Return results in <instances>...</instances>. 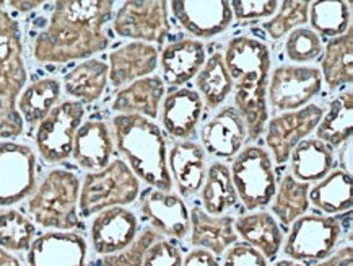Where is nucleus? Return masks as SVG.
Wrapping results in <instances>:
<instances>
[{
  "mask_svg": "<svg viewBox=\"0 0 353 266\" xmlns=\"http://www.w3.org/2000/svg\"><path fill=\"white\" fill-rule=\"evenodd\" d=\"M111 0H61L33 43V56L41 64H67L88 59L110 46L105 26L111 20Z\"/></svg>",
  "mask_w": 353,
  "mask_h": 266,
  "instance_id": "obj_1",
  "label": "nucleus"
},
{
  "mask_svg": "<svg viewBox=\"0 0 353 266\" xmlns=\"http://www.w3.org/2000/svg\"><path fill=\"white\" fill-rule=\"evenodd\" d=\"M223 61L233 82V108L246 126L249 141H259L269 121L270 49L254 36H234L226 44Z\"/></svg>",
  "mask_w": 353,
  "mask_h": 266,
  "instance_id": "obj_2",
  "label": "nucleus"
},
{
  "mask_svg": "<svg viewBox=\"0 0 353 266\" xmlns=\"http://www.w3.org/2000/svg\"><path fill=\"white\" fill-rule=\"evenodd\" d=\"M111 131L116 149L135 177L160 191L173 189L166 139L155 121L139 115H116Z\"/></svg>",
  "mask_w": 353,
  "mask_h": 266,
  "instance_id": "obj_3",
  "label": "nucleus"
},
{
  "mask_svg": "<svg viewBox=\"0 0 353 266\" xmlns=\"http://www.w3.org/2000/svg\"><path fill=\"white\" fill-rule=\"evenodd\" d=\"M3 6L0 2V141L23 134L17 100L28 79L20 25Z\"/></svg>",
  "mask_w": 353,
  "mask_h": 266,
  "instance_id": "obj_4",
  "label": "nucleus"
},
{
  "mask_svg": "<svg viewBox=\"0 0 353 266\" xmlns=\"http://www.w3.org/2000/svg\"><path fill=\"white\" fill-rule=\"evenodd\" d=\"M79 177L70 170L54 169L31 195L28 213L41 227L72 232V229L83 227L79 214Z\"/></svg>",
  "mask_w": 353,
  "mask_h": 266,
  "instance_id": "obj_5",
  "label": "nucleus"
},
{
  "mask_svg": "<svg viewBox=\"0 0 353 266\" xmlns=\"http://www.w3.org/2000/svg\"><path fill=\"white\" fill-rule=\"evenodd\" d=\"M140 195V180L122 159L111 160L103 170L88 172L80 184L79 214L92 218L110 207L128 205Z\"/></svg>",
  "mask_w": 353,
  "mask_h": 266,
  "instance_id": "obj_6",
  "label": "nucleus"
},
{
  "mask_svg": "<svg viewBox=\"0 0 353 266\" xmlns=\"http://www.w3.org/2000/svg\"><path fill=\"white\" fill-rule=\"evenodd\" d=\"M230 173L238 200L249 213L270 205L277 189L274 162L269 152L259 146H246L234 157Z\"/></svg>",
  "mask_w": 353,
  "mask_h": 266,
  "instance_id": "obj_7",
  "label": "nucleus"
},
{
  "mask_svg": "<svg viewBox=\"0 0 353 266\" xmlns=\"http://www.w3.org/2000/svg\"><path fill=\"white\" fill-rule=\"evenodd\" d=\"M318 67L283 64L270 70L267 85V106L274 113L296 111L310 105L323 92Z\"/></svg>",
  "mask_w": 353,
  "mask_h": 266,
  "instance_id": "obj_8",
  "label": "nucleus"
},
{
  "mask_svg": "<svg viewBox=\"0 0 353 266\" xmlns=\"http://www.w3.org/2000/svg\"><path fill=\"white\" fill-rule=\"evenodd\" d=\"M341 234L342 225L334 216H301L283 238V254L298 263L321 261L332 254Z\"/></svg>",
  "mask_w": 353,
  "mask_h": 266,
  "instance_id": "obj_9",
  "label": "nucleus"
},
{
  "mask_svg": "<svg viewBox=\"0 0 353 266\" xmlns=\"http://www.w3.org/2000/svg\"><path fill=\"white\" fill-rule=\"evenodd\" d=\"M166 0H129L112 18V30L130 41L163 44L170 36L171 23Z\"/></svg>",
  "mask_w": 353,
  "mask_h": 266,
  "instance_id": "obj_10",
  "label": "nucleus"
},
{
  "mask_svg": "<svg viewBox=\"0 0 353 266\" xmlns=\"http://www.w3.org/2000/svg\"><path fill=\"white\" fill-rule=\"evenodd\" d=\"M85 106L75 100H64L54 108L36 128L34 142L46 164H61L72 157L77 131L83 124Z\"/></svg>",
  "mask_w": 353,
  "mask_h": 266,
  "instance_id": "obj_11",
  "label": "nucleus"
},
{
  "mask_svg": "<svg viewBox=\"0 0 353 266\" xmlns=\"http://www.w3.org/2000/svg\"><path fill=\"white\" fill-rule=\"evenodd\" d=\"M323 115V106L310 103L301 110L280 113L267 121L262 136L275 164H287L293 149L314 133Z\"/></svg>",
  "mask_w": 353,
  "mask_h": 266,
  "instance_id": "obj_12",
  "label": "nucleus"
},
{
  "mask_svg": "<svg viewBox=\"0 0 353 266\" xmlns=\"http://www.w3.org/2000/svg\"><path fill=\"white\" fill-rule=\"evenodd\" d=\"M36 189V157L25 144L0 141V206L26 200Z\"/></svg>",
  "mask_w": 353,
  "mask_h": 266,
  "instance_id": "obj_13",
  "label": "nucleus"
},
{
  "mask_svg": "<svg viewBox=\"0 0 353 266\" xmlns=\"http://www.w3.org/2000/svg\"><path fill=\"white\" fill-rule=\"evenodd\" d=\"M168 8L185 33L197 41L225 33L233 23L228 0H173Z\"/></svg>",
  "mask_w": 353,
  "mask_h": 266,
  "instance_id": "obj_14",
  "label": "nucleus"
},
{
  "mask_svg": "<svg viewBox=\"0 0 353 266\" xmlns=\"http://www.w3.org/2000/svg\"><path fill=\"white\" fill-rule=\"evenodd\" d=\"M88 245L77 232L52 231L36 237L26 255L28 266H87Z\"/></svg>",
  "mask_w": 353,
  "mask_h": 266,
  "instance_id": "obj_15",
  "label": "nucleus"
},
{
  "mask_svg": "<svg viewBox=\"0 0 353 266\" xmlns=\"http://www.w3.org/2000/svg\"><path fill=\"white\" fill-rule=\"evenodd\" d=\"M140 211L157 232L171 238L183 240L191 229L188 206L183 198L171 191L148 188L140 201Z\"/></svg>",
  "mask_w": 353,
  "mask_h": 266,
  "instance_id": "obj_16",
  "label": "nucleus"
},
{
  "mask_svg": "<svg viewBox=\"0 0 353 266\" xmlns=\"http://www.w3.org/2000/svg\"><path fill=\"white\" fill-rule=\"evenodd\" d=\"M139 219L128 207H110L93 219L90 240L98 255H112L121 251L137 237Z\"/></svg>",
  "mask_w": 353,
  "mask_h": 266,
  "instance_id": "obj_17",
  "label": "nucleus"
},
{
  "mask_svg": "<svg viewBox=\"0 0 353 266\" xmlns=\"http://www.w3.org/2000/svg\"><path fill=\"white\" fill-rule=\"evenodd\" d=\"M246 139V126L233 106L220 108L201 131L203 151L221 160L234 159L241 152Z\"/></svg>",
  "mask_w": 353,
  "mask_h": 266,
  "instance_id": "obj_18",
  "label": "nucleus"
},
{
  "mask_svg": "<svg viewBox=\"0 0 353 266\" xmlns=\"http://www.w3.org/2000/svg\"><path fill=\"white\" fill-rule=\"evenodd\" d=\"M203 115V103L194 88L181 87L166 95L160 106V121L170 137L191 141Z\"/></svg>",
  "mask_w": 353,
  "mask_h": 266,
  "instance_id": "obj_19",
  "label": "nucleus"
},
{
  "mask_svg": "<svg viewBox=\"0 0 353 266\" xmlns=\"http://www.w3.org/2000/svg\"><path fill=\"white\" fill-rule=\"evenodd\" d=\"M158 49L153 44L130 41L108 56V79L112 87L122 88L135 80L153 75L158 69Z\"/></svg>",
  "mask_w": 353,
  "mask_h": 266,
  "instance_id": "obj_20",
  "label": "nucleus"
},
{
  "mask_svg": "<svg viewBox=\"0 0 353 266\" xmlns=\"http://www.w3.org/2000/svg\"><path fill=\"white\" fill-rule=\"evenodd\" d=\"M207 59L205 46L197 39H179L166 44L158 54V66L161 69V80L171 87H181L196 79Z\"/></svg>",
  "mask_w": 353,
  "mask_h": 266,
  "instance_id": "obj_21",
  "label": "nucleus"
},
{
  "mask_svg": "<svg viewBox=\"0 0 353 266\" xmlns=\"http://www.w3.org/2000/svg\"><path fill=\"white\" fill-rule=\"evenodd\" d=\"M112 152H114V141L110 126L105 121H87L77 131L72 157L80 169L87 172L103 170L111 162Z\"/></svg>",
  "mask_w": 353,
  "mask_h": 266,
  "instance_id": "obj_22",
  "label": "nucleus"
},
{
  "mask_svg": "<svg viewBox=\"0 0 353 266\" xmlns=\"http://www.w3.org/2000/svg\"><path fill=\"white\" fill-rule=\"evenodd\" d=\"M168 169L179 195L194 196L201 191L205 180V152L194 141L174 142L168 151Z\"/></svg>",
  "mask_w": 353,
  "mask_h": 266,
  "instance_id": "obj_23",
  "label": "nucleus"
},
{
  "mask_svg": "<svg viewBox=\"0 0 353 266\" xmlns=\"http://www.w3.org/2000/svg\"><path fill=\"white\" fill-rule=\"evenodd\" d=\"M165 92L166 87L161 77L148 75L119 88L111 103V110L117 115H139L153 121L160 115Z\"/></svg>",
  "mask_w": 353,
  "mask_h": 266,
  "instance_id": "obj_24",
  "label": "nucleus"
},
{
  "mask_svg": "<svg viewBox=\"0 0 353 266\" xmlns=\"http://www.w3.org/2000/svg\"><path fill=\"white\" fill-rule=\"evenodd\" d=\"M191 245L209 250L215 256L223 255L230 247L238 242L232 216H210L202 207H192L191 213Z\"/></svg>",
  "mask_w": 353,
  "mask_h": 266,
  "instance_id": "obj_25",
  "label": "nucleus"
},
{
  "mask_svg": "<svg viewBox=\"0 0 353 266\" xmlns=\"http://www.w3.org/2000/svg\"><path fill=\"white\" fill-rule=\"evenodd\" d=\"M234 231L243 243L259 251L264 258L274 260L283 245L280 224L267 211H252L234 219Z\"/></svg>",
  "mask_w": 353,
  "mask_h": 266,
  "instance_id": "obj_26",
  "label": "nucleus"
},
{
  "mask_svg": "<svg viewBox=\"0 0 353 266\" xmlns=\"http://www.w3.org/2000/svg\"><path fill=\"white\" fill-rule=\"evenodd\" d=\"M290 175L305 183H318L336 167L334 149L316 137H307L290 154Z\"/></svg>",
  "mask_w": 353,
  "mask_h": 266,
  "instance_id": "obj_27",
  "label": "nucleus"
},
{
  "mask_svg": "<svg viewBox=\"0 0 353 266\" xmlns=\"http://www.w3.org/2000/svg\"><path fill=\"white\" fill-rule=\"evenodd\" d=\"M321 77L329 90L336 92L353 82V26L347 33L329 39L321 56Z\"/></svg>",
  "mask_w": 353,
  "mask_h": 266,
  "instance_id": "obj_28",
  "label": "nucleus"
},
{
  "mask_svg": "<svg viewBox=\"0 0 353 266\" xmlns=\"http://www.w3.org/2000/svg\"><path fill=\"white\" fill-rule=\"evenodd\" d=\"M353 129V92L352 87L332 98L327 110H324L314 134L316 139L330 149L341 147L352 137Z\"/></svg>",
  "mask_w": 353,
  "mask_h": 266,
  "instance_id": "obj_29",
  "label": "nucleus"
},
{
  "mask_svg": "<svg viewBox=\"0 0 353 266\" xmlns=\"http://www.w3.org/2000/svg\"><path fill=\"white\" fill-rule=\"evenodd\" d=\"M108 62L101 59H87L75 66L64 75L65 93L75 102L93 103L99 100L108 87Z\"/></svg>",
  "mask_w": 353,
  "mask_h": 266,
  "instance_id": "obj_30",
  "label": "nucleus"
},
{
  "mask_svg": "<svg viewBox=\"0 0 353 266\" xmlns=\"http://www.w3.org/2000/svg\"><path fill=\"white\" fill-rule=\"evenodd\" d=\"M62 84L48 77L26 85L17 100V110L23 123L38 126L61 103Z\"/></svg>",
  "mask_w": 353,
  "mask_h": 266,
  "instance_id": "obj_31",
  "label": "nucleus"
},
{
  "mask_svg": "<svg viewBox=\"0 0 353 266\" xmlns=\"http://www.w3.org/2000/svg\"><path fill=\"white\" fill-rule=\"evenodd\" d=\"M310 205L325 216L350 213L352 200V175L334 169L327 177L310 188Z\"/></svg>",
  "mask_w": 353,
  "mask_h": 266,
  "instance_id": "obj_32",
  "label": "nucleus"
},
{
  "mask_svg": "<svg viewBox=\"0 0 353 266\" xmlns=\"http://www.w3.org/2000/svg\"><path fill=\"white\" fill-rule=\"evenodd\" d=\"M196 92L201 97L203 108L212 111L219 110L233 93V82L226 70L223 54L216 51L207 57L196 75Z\"/></svg>",
  "mask_w": 353,
  "mask_h": 266,
  "instance_id": "obj_33",
  "label": "nucleus"
},
{
  "mask_svg": "<svg viewBox=\"0 0 353 266\" xmlns=\"http://www.w3.org/2000/svg\"><path fill=\"white\" fill-rule=\"evenodd\" d=\"M202 209L210 216H223L236 206L238 195L234 189L230 167L223 162H214L207 169L205 180L201 188Z\"/></svg>",
  "mask_w": 353,
  "mask_h": 266,
  "instance_id": "obj_34",
  "label": "nucleus"
},
{
  "mask_svg": "<svg viewBox=\"0 0 353 266\" xmlns=\"http://www.w3.org/2000/svg\"><path fill=\"white\" fill-rule=\"evenodd\" d=\"M310 183L300 182L290 173L283 175L275 189L272 201H270V209L279 224L288 227L306 214L307 207H310Z\"/></svg>",
  "mask_w": 353,
  "mask_h": 266,
  "instance_id": "obj_35",
  "label": "nucleus"
},
{
  "mask_svg": "<svg viewBox=\"0 0 353 266\" xmlns=\"http://www.w3.org/2000/svg\"><path fill=\"white\" fill-rule=\"evenodd\" d=\"M307 21L319 36L332 39L347 33L352 26V3L345 0H316L310 2Z\"/></svg>",
  "mask_w": 353,
  "mask_h": 266,
  "instance_id": "obj_36",
  "label": "nucleus"
},
{
  "mask_svg": "<svg viewBox=\"0 0 353 266\" xmlns=\"http://www.w3.org/2000/svg\"><path fill=\"white\" fill-rule=\"evenodd\" d=\"M36 227L28 216L17 209L0 211V247L7 251H28Z\"/></svg>",
  "mask_w": 353,
  "mask_h": 266,
  "instance_id": "obj_37",
  "label": "nucleus"
},
{
  "mask_svg": "<svg viewBox=\"0 0 353 266\" xmlns=\"http://www.w3.org/2000/svg\"><path fill=\"white\" fill-rule=\"evenodd\" d=\"M307 0H285L280 2L279 10L272 18L262 25V30L272 41H279L283 36H288L293 30L301 28L307 21Z\"/></svg>",
  "mask_w": 353,
  "mask_h": 266,
  "instance_id": "obj_38",
  "label": "nucleus"
},
{
  "mask_svg": "<svg viewBox=\"0 0 353 266\" xmlns=\"http://www.w3.org/2000/svg\"><path fill=\"white\" fill-rule=\"evenodd\" d=\"M285 56L295 66H307L323 56V38L307 26L293 30L285 41Z\"/></svg>",
  "mask_w": 353,
  "mask_h": 266,
  "instance_id": "obj_39",
  "label": "nucleus"
},
{
  "mask_svg": "<svg viewBox=\"0 0 353 266\" xmlns=\"http://www.w3.org/2000/svg\"><path fill=\"white\" fill-rule=\"evenodd\" d=\"M158 240H161L160 232H157L153 227L145 229L137 234V237L125 249L117 254L103 256L101 266H142L147 251Z\"/></svg>",
  "mask_w": 353,
  "mask_h": 266,
  "instance_id": "obj_40",
  "label": "nucleus"
},
{
  "mask_svg": "<svg viewBox=\"0 0 353 266\" xmlns=\"http://www.w3.org/2000/svg\"><path fill=\"white\" fill-rule=\"evenodd\" d=\"M233 20L238 23H256L259 20H269L279 10L277 0H233L230 2Z\"/></svg>",
  "mask_w": 353,
  "mask_h": 266,
  "instance_id": "obj_41",
  "label": "nucleus"
},
{
  "mask_svg": "<svg viewBox=\"0 0 353 266\" xmlns=\"http://www.w3.org/2000/svg\"><path fill=\"white\" fill-rule=\"evenodd\" d=\"M142 266H183V254L171 240H158L145 255Z\"/></svg>",
  "mask_w": 353,
  "mask_h": 266,
  "instance_id": "obj_42",
  "label": "nucleus"
},
{
  "mask_svg": "<svg viewBox=\"0 0 353 266\" xmlns=\"http://www.w3.org/2000/svg\"><path fill=\"white\" fill-rule=\"evenodd\" d=\"M223 255L221 266H269L264 256L246 243H234Z\"/></svg>",
  "mask_w": 353,
  "mask_h": 266,
  "instance_id": "obj_43",
  "label": "nucleus"
},
{
  "mask_svg": "<svg viewBox=\"0 0 353 266\" xmlns=\"http://www.w3.org/2000/svg\"><path fill=\"white\" fill-rule=\"evenodd\" d=\"M183 266H221L219 258L209 250L194 249L183 258Z\"/></svg>",
  "mask_w": 353,
  "mask_h": 266,
  "instance_id": "obj_44",
  "label": "nucleus"
},
{
  "mask_svg": "<svg viewBox=\"0 0 353 266\" xmlns=\"http://www.w3.org/2000/svg\"><path fill=\"white\" fill-rule=\"evenodd\" d=\"M311 266H353V249L352 245L342 247L339 249L336 254H330L327 258L318 261V263Z\"/></svg>",
  "mask_w": 353,
  "mask_h": 266,
  "instance_id": "obj_45",
  "label": "nucleus"
},
{
  "mask_svg": "<svg viewBox=\"0 0 353 266\" xmlns=\"http://www.w3.org/2000/svg\"><path fill=\"white\" fill-rule=\"evenodd\" d=\"M341 154H339V164H341V170L348 175L353 172V139L350 137L345 144L341 146Z\"/></svg>",
  "mask_w": 353,
  "mask_h": 266,
  "instance_id": "obj_46",
  "label": "nucleus"
},
{
  "mask_svg": "<svg viewBox=\"0 0 353 266\" xmlns=\"http://www.w3.org/2000/svg\"><path fill=\"white\" fill-rule=\"evenodd\" d=\"M0 266H21V263L15 255H12L10 251L3 250L0 247Z\"/></svg>",
  "mask_w": 353,
  "mask_h": 266,
  "instance_id": "obj_47",
  "label": "nucleus"
},
{
  "mask_svg": "<svg viewBox=\"0 0 353 266\" xmlns=\"http://www.w3.org/2000/svg\"><path fill=\"white\" fill-rule=\"evenodd\" d=\"M8 6H12L15 10L18 12H30V10H34L36 7H41L43 6V2H8Z\"/></svg>",
  "mask_w": 353,
  "mask_h": 266,
  "instance_id": "obj_48",
  "label": "nucleus"
},
{
  "mask_svg": "<svg viewBox=\"0 0 353 266\" xmlns=\"http://www.w3.org/2000/svg\"><path fill=\"white\" fill-rule=\"evenodd\" d=\"M274 266H305V265L298 263V261H293V260H280L277 263H274Z\"/></svg>",
  "mask_w": 353,
  "mask_h": 266,
  "instance_id": "obj_49",
  "label": "nucleus"
}]
</instances>
